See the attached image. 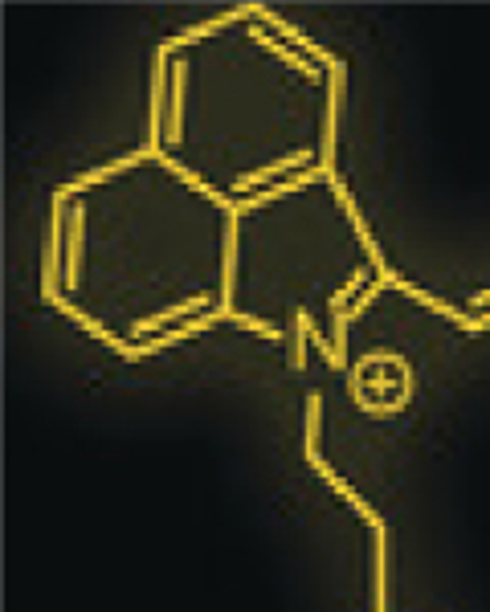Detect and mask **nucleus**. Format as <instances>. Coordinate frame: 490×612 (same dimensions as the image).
Returning a JSON list of instances; mask_svg holds the SVG:
<instances>
[{
	"mask_svg": "<svg viewBox=\"0 0 490 612\" xmlns=\"http://www.w3.org/2000/svg\"><path fill=\"white\" fill-rule=\"evenodd\" d=\"M364 282H368V265H356L352 278L331 294V331H336L331 348L340 351L343 360H348V311H352V294H364Z\"/></svg>",
	"mask_w": 490,
	"mask_h": 612,
	"instance_id": "1",
	"label": "nucleus"
},
{
	"mask_svg": "<svg viewBox=\"0 0 490 612\" xmlns=\"http://www.w3.org/2000/svg\"><path fill=\"white\" fill-rule=\"evenodd\" d=\"M314 180H327V172L319 168V163H311V168H302L299 175H290V180H282V184H270V188H262V192H253V197H246V200H233V213H229V217H246V213H253V209H262V204H270V200H282V197H290V192H299V188L314 184Z\"/></svg>",
	"mask_w": 490,
	"mask_h": 612,
	"instance_id": "2",
	"label": "nucleus"
},
{
	"mask_svg": "<svg viewBox=\"0 0 490 612\" xmlns=\"http://www.w3.org/2000/svg\"><path fill=\"white\" fill-rule=\"evenodd\" d=\"M302 163H311V151H290V155H282V160L266 163V168H258V172H241L238 180H233V192H262V184H270V180H278L282 184V175L290 180V172L294 168H302Z\"/></svg>",
	"mask_w": 490,
	"mask_h": 612,
	"instance_id": "3",
	"label": "nucleus"
},
{
	"mask_svg": "<svg viewBox=\"0 0 490 612\" xmlns=\"http://www.w3.org/2000/svg\"><path fill=\"white\" fill-rule=\"evenodd\" d=\"M82 233H87V204L78 200L74 209H70V225H66V270H62L66 290L78 287V265H82Z\"/></svg>",
	"mask_w": 490,
	"mask_h": 612,
	"instance_id": "4",
	"label": "nucleus"
},
{
	"mask_svg": "<svg viewBox=\"0 0 490 612\" xmlns=\"http://www.w3.org/2000/svg\"><path fill=\"white\" fill-rule=\"evenodd\" d=\"M209 294H192V299H184L180 302V307H168V311H160V314H151V319H139L136 327H131V335L136 339H143V343H148V339H156V331H160L163 323H184V319H189V314H197V311H204V307H209Z\"/></svg>",
	"mask_w": 490,
	"mask_h": 612,
	"instance_id": "5",
	"label": "nucleus"
},
{
	"mask_svg": "<svg viewBox=\"0 0 490 612\" xmlns=\"http://www.w3.org/2000/svg\"><path fill=\"white\" fill-rule=\"evenodd\" d=\"M238 221L241 217H226V258H221V294H217V307L233 311V282H238Z\"/></svg>",
	"mask_w": 490,
	"mask_h": 612,
	"instance_id": "6",
	"label": "nucleus"
},
{
	"mask_svg": "<svg viewBox=\"0 0 490 612\" xmlns=\"http://www.w3.org/2000/svg\"><path fill=\"white\" fill-rule=\"evenodd\" d=\"M184 82H189V66L177 62L172 66V94H168V131H163L168 143L184 139Z\"/></svg>",
	"mask_w": 490,
	"mask_h": 612,
	"instance_id": "7",
	"label": "nucleus"
},
{
	"mask_svg": "<svg viewBox=\"0 0 490 612\" xmlns=\"http://www.w3.org/2000/svg\"><path fill=\"white\" fill-rule=\"evenodd\" d=\"M253 41H258V46H262V50H270V53H278V58H282V62L290 66V70H299L302 78H319V70H314V62H307V58H299V53L294 50H287V46H282V41H274L270 38V33H262V29H253Z\"/></svg>",
	"mask_w": 490,
	"mask_h": 612,
	"instance_id": "8",
	"label": "nucleus"
},
{
	"mask_svg": "<svg viewBox=\"0 0 490 612\" xmlns=\"http://www.w3.org/2000/svg\"><path fill=\"white\" fill-rule=\"evenodd\" d=\"M307 331H311V314L299 307V311H294V355H290V368H294V372L307 368V343H311Z\"/></svg>",
	"mask_w": 490,
	"mask_h": 612,
	"instance_id": "9",
	"label": "nucleus"
},
{
	"mask_svg": "<svg viewBox=\"0 0 490 612\" xmlns=\"http://www.w3.org/2000/svg\"><path fill=\"white\" fill-rule=\"evenodd\" d=\"M470 307H478V311H482V307H490V290H482V294H474V299H470Z\"/></svg>",
	"mask_w": 490,
	"mask_h": 612,
	"instance_id": "10",
	"label": "nucleus"
}]
</instances>
